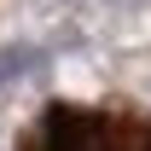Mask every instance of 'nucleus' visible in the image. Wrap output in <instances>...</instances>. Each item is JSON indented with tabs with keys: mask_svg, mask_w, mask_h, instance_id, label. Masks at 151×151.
Returning <instances> with one entry per match:
<instances>
[{
	"mask_svg": "<svg viewBox=\"0 0 151 151\" xmlns=\"http://www.w3.org/2000/svg\"><path fill=\"white\" fill-rule=\"evenodd\" d=\"M18 151H151V116L134 105H47Z\"/></svg>",
	"mask_w": 151,
	"mask_h": 151,
	"instance_id": "f257e3e1",
	"label": "nucleus"
}]
</instances>
